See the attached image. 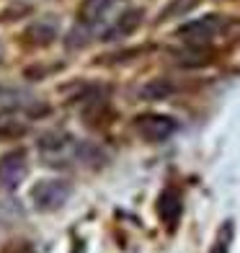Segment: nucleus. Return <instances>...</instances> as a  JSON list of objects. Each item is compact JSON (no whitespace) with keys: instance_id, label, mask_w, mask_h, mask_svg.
I'll return each instance as SVG.
<instances>
[{"instance_id":"nucleus-1","label":"nucleus","mask_w":240,"mask_h":253,"mask_svg":"<svg viewBox=\"0 0 240 253\" xmlns=\"http://www.w3.org/2000/svg\"><path fill=\"white\" fill-rule=\"evenodd\" d=\"M39 155L47 166H70L73 160L90 158L93 147L73 140L67 132H49L39 140Z\"/></svg>"},{"instance_id":"nucleus-2","label":"nucleus","mask_w":240,"mask_h":253,"mask_svg":"<svg viewBox=\"0 0 240 253\" xmlns=\"http://www.w3.org/2000/svg\"><path fill=\"white\" fill-rule=\"evenodd\" d=\"M70 197H73V186L67 181H60V178H44V181H39L37 186L31 189L34 207H37L39 212L60 210L62 204H67Z\"/></svg>"},{"instance_id":"nucleus-3","label":"nucleus","mask_w":240,"mask_h":253,"mask_svg":"<svg viewBox=\"0 0 240 253\" xmlns=\"http://www.w3.org/2000/svg\"><path fill=\"white\" fill-rule=\"evenodd\" d=\"M222 29H225V21L220 16H204V18L184 24L176 31V37L184 42L186 47H204V44H209L212 39L220 37Z\"/></svg>"},{"instance_id":"nucleus-4","label":"nucleus","mask_w":240,"mask_h":253,"mask_svg":"<svg viewBox=\"0 0 240 253\" xmlns=\"http://www.w3.org/2000/svg\"><path fill=\"white\" fill-rule=\"evenodd\" d=\"M134 129L147 142H165L178 132V122L165 114H140L134 119Z\"/></svg>"},{"instance_id":"nucleus-5","label":"nucleus","mask_w":240,"mask_h":253,"mask_svg":"<svg viewBox=\"0 0 240 253\" xmlns=\"http://www.w3.org/2000/svg\"><path fill=\"white\" fill-rule=\"evenodd\" d=\"M29 173V158L26 150H10L0 158V186L16 189Z\"/></svg>"},{"instance_id":"nucleus-6","label":"nucleus","mask_w":240,"mask_h":253,"mask_svg":"<svg viewBox=\"0 0 240 253\" xmlns=\"http://www.w3.org/2000/svg\"><path fill=\"white\" fill-rule=\"evenodd\" d=\"M181 214H184V199H181V194L176 189H165L158 197V217L163 220L165 227L173 230L181 220Z\"/></svg>"},{"instance_id":"nucleus-7","label":"nucleus","mask_w":240,"mask_h":253,"mask_svg":"<svg viewBox=\"0 0 240 253\" xmlns=\"http://www.w3.org/2000/svg\"><path fill=\"white\" fill-rule=\"evenodd\" d=\"M121 0H83L78 8V21L83 26H98L114 8H117Z\"/></svg>"},{"instance_id":"nucleus-8","label":"nucleus","mask_w":240,"mask_h":253,"mask_svg":"<svg viewBox=\"0 0 240 253\" xmlns=\"http://www.w3.org/2000/svg\"><path fill=\"white\" fill-rule=\"evenodd\" d=\"M57 39V24L47 16V18H39L24 31V42L29 47H47Z\"/></svg>"},{"instance_id":"nucleus-9","label":"nucleus","mask_w":240,"mask_h":253,"mask_svg":"<svg viewBox=\"0 0 240 253\" xmlns=\"http://www.w3.org/2000/svg\"><path fill=\"white\" fill-rule=\"evenodd\" d=\"M142 10L140 8H129L124 16H119L117 21H114V26L104 31V42H114V39H124L129 37V34L137 31V26L142 24Z\"/></svg>"},{"instance_id":"nucleus-10","label":"nucleus","mask_w":240,"mask_h":253,"mask_svg":"<svg viewBox=\"0 0 240 253\" xmlns=\"http://www.w3.org/2000/svg\"><path fill=\"white\" fill-rule=\"evenodd\" d=\"M173 90H176V88H173V83H170V80L160 78V80H150L147 85H142V88H140V96H142V98H150V101H158V98L170 96Z\"/></svg>"},{"instance_id":"nucleus-11","label":"nucleus","mask_w":240,"mask_h":253,"mask_svg":"<svg viewBox=\"0 0 240 253\" xmlns=\"http://www.w3.org/2000/svg\"><path fill=\"white\" fill-rule=\"evenodd\" d=\"M233 235H235V227L233 222H225L220 227V233H217V240L209 253H230V246H233Z\"/></svg>"},{"instance_id":"nucleus-12","label":"nucleus","mask_w":240,"mask_h":253,"mask_svg":"<svg viewBox=\"0 0 240 253\" xmlns=\"http://www.w3.org/2000/svg\"><path fill=\"white\" fill-rule=\"evenodd\" d=\"M197 5V0H173L163 13H160V18H168V16H184V13H189V10Z\"/></svg>"},{"instance_id":"nucleus-13","label":"nucleus","mask_w":240,"mask_h":253,"mask_svg":"<svg viewBox=\"0 0 240 253\" xmlns=\"http://www.w3.org/2000/svg\"><path fill=\"white\" fill-rule=\"evenodd\" d=\"M0 253H37V251H34V246L29 240H10V243L3 246Z\"/></svg>"},{"instance_id":"nucleus-14","label":"nucleus","mask_w":240,"mask_h":253,"mask_svg":"<svg viewBox=\"0 0 240 253\" xmlns=\"http://www.w3.org/2000/svg\"><path fill=\"white\" fill-rule=\"evenodd\" d=\"M0 57H3V49H0Z\"/></svg>"}]
</instances>
